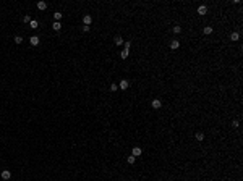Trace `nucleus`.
I'll return each instance as SVG.
<instances>
[{
    "label": "nucleus",
    "mask_w": 243,
    "mask_h": 181,
    "mask_svg": "<svg viewBox=\"0 0 243 181\" xmlns=\"http://www.w3.org/2000/svg\"><path fill=\"white\" fill-rule=\"evenodd\" d=\"M141 154H143V149H141V147H135V149L131 150V155H133V157H138V155H141Z\"/></svg>",
    "instance_id": "obj_1"
},
{
    "label": "nucleus",
    "mask_w": 243,
    "mask_h": 181,
    "mask_svg": "<svg viewBox=\"0 0 243 181\" xmlns=\"http://www.w3.org/2000/svg\"><path fill=\"white\" fill-rule=\"evenodd\" d=\"M92 18H91V15H84V18H83V23H84V26H89Z\"/></svg>",
    "instance_id": "obj_2"
},
{
    "label": "nucleus",
    "mask_w": 243,
    "mask_h": 181,
    "mask_svg": "<svg viewBox=\"0 0 243 181\" xmlns=\"http://www.w3.org/2000/svg\"><path fill=\"white\" fill-rule=\"evenodd\" d=\"M206 13H207V7H206V5H201V7L198 8V15L203 16V15H206Z\"/></svg>",
    "instance_id": "obj_3"
},
{
    "label": "nucleus",
    "mask_w": 243,
    "mask_h": 181,
    "mask_svg": "<svg viewBox=\"0 0 243 181\" xmlns=\"http://www.w3.org/2000/svg\"><path fill=\"white\" fill-rule=\"evenodd\" d=\"M151 105H152V109H161L162 104H161V100H159V99H154L152 102H151Z\"/></svg>",
    "instance_id": "obj_4"
},
{
    "label": "nucleus",
    "mask_w": 243,
    "mask_h": 181,
    "mask_svg": "<svg viewBox=\"0 0 243 181\" xmlns=\"http://www.w3.org/2000/svg\"><path fill=\"white\" fill-rule=\"evenodd\" d=\"M128 87H130V82L126 81V79L120 81V89H123V90H125V89H128Z\"/></svg>",
    "instance_id": "obj_5"
},
{
    "label": "nucleus",
    "mask_w": 243,
    "mask_h": 181,
    "mask_svg": "<svg viewBox=\"0 0 243 181\" xmlns=\"http://www.w3.org/2000/svg\"><path fill=\"white\" fill-rule=\"evenodd\" d=\"M0 176H2V178H3V180H10V176H11V173H10L8 170H3V172H2V175H0Z\"/></svg>",
    "instance_id": "obj_6"
},
{
    "label": "nucleus",
    "mask_w": 243,
    "mask_h": 181,
    "mask_svg": "<svg viewBox=\"0 0 243 181\" xmlns=\"http://www.w3.org/2000/svg\"><path fill=\"white\" fill-rule=\"evenodd\" d=\"M29 42H31V45H39V37H37V36H33L31 39H29Z\"/></svg>",
    "instance_id": "obj_7"
},
{
    "label": "nucleus",
    "mask_w": 243,
    "mask_h": 181,
    "mask_svg": "<svg viewBox=\"0 0 243 181\" xmlns=\"http://www.w3.org/2000/svg\"><path fill=\"white\" fill-rule=\"evenodd\" d=\"M37 8H39V10H45V8H47V3H45V2H42V0H41V2H37Z\"/></svg>",
    "instance_id": "obj_8"
},
{
    "label": "nucleus",
    "mask_w": 243,
    "mask_h": 181,
    "mask_svg": "<svg viewBox=\"0 0 243 181\" xmlns=\"http://www.w3.org/2000/svg\"><path fill=\"white\" fill-rule=\"evenodd\" d=\"M178 47H180V42H178V41H172L170 42V49L175 50V49H178Z\"/></svg>",
    "instance_id": "obj_9"
},
{
    "label": "nucleus",
    "mask_w": 243,
    "mask_h": 181,
    "mask_svg": "<svg viewBox=\"0 0 243 181\" xmlns=\"http://www.w3.org/2000/svg\"><path fill=\"white\" fill-rule=\"evenodd\" d=\"M128 52H130V49H123V50H122V54H120V57H122L123 60H125V58H128Z\"/></svg>",
    "instance_id": "obj_10"
},
{
    "label": "nucleus",
    "mask_w": 243,
    "mask_h": 181,
    "mask_svg": "<svg viewBox=\"0 0 243 181\" xmlns=\"http://www.w3.org/2000/svg\"><path fill=\"white\" fill-rule=\"evenodd\" d=\"M52 27H54L55 31H60V29H62V24H60V21H55L54 24H52Z\"/></svg>",
    "instance_id": "obj_11"
},
{
    "label": "nucleus",
    "mask_w": 243,
    "mask_h": 181,
    "mask_svg": "<svg viewBox=\"0 0 243 181\" xmlns=\"http://www.w3.org/2000/svg\"><path fill=\"white\" fill-rule=\"evenodd\" d=\"M114 42H115L117 45H122V44H123V39H122L120 36H115V39H114Z\"/></svg>",
    "instance_id": "obj_12"
},
{
    "label": "nucleus",
    "mask_w": 243,
    "mask_h": 181,
    "mask_svg": "<svg viewBox=\"0 0 243 181\" xmlns=\"http://www.w3.org/2000/svg\"><path fill=\"white\" fill-rule=\"evenodd\" d=\"M29 24H31V27H33V29H37V27H39V23H37L36 19H31V23H29Z\"/></svg>",
    "instance_id": "obj_13"
},
{
    "label": "nucleus",
    "mask_w": 243,
    "mask_h": 181,
    "mask_svg": "<svg viewBox=\"0 0 243 181\" xmlns=\"http://www.w3.org/2000/svg\"><path fill=\"white\" fill-rule=\"evenodd\" d=\"M230 39H232V41H238V39H240V34H238V32H232V34H230Z\"/></svg>",
    "instance_id": "obj_14"
},
{
    "label": "nucleus",
    "mask_w": 243,
    "mask_h": 181,
    "mask_svg": "<svg viewBox=\"0 0 243 181\" xmlns=\"http://www.w3.org/2000/svg\"><path fill=\"white\" fill-rule=\"evenodd\" d=\"M135 158L136 157H133V155H128V157H126V162L130 163V165H133V163H135Z\"/></svg>",
    "instance_id": "obj_15"
},
{
    "label": "nucleus",
    "mask_w": 243,
    "mask_h": 181,
    "mask_svg": "<svg viewBox=\"0 0 243 181\" xmlns=\"http://www.w3.org/2000/svg\"><path fill=\"white\" fill-rule=\"evenodd\" d=\"M54 18H55V21H60V19H62V13H60V11H55Z\"/></svg>",
    "instance_id": "obj_16"
},
{
    "label": "nucleus",
    "mask_w": 243,
    "mask_h": 181,
    "mask_svg": "<svg viewBox=\"0 0 243 181\" xmlns=\"http://www.w3.org/2000/svg\"><path fill=\"white\" fill-rule=\"evenodd\" d=\"M195 137H196V141H203V139H204V134H203V133H196Z\"/></svg>",
    "instance_id": "obj_17"
},
{
    "label": "nucleus",
    "mask_w": 243,
    "mask_h": 181,
    "mask_svg": "<svg viewBox=\"0 0 243 181\" xmlns=\"http://www.w3.org/2000/svg\"><path fill=\"white\" fill-rule=\"evenodd\" d=\"M203 32H204V34H211V32H212V27H211V26H206L204 29H203Z\"/></svg>",
    "instance_id": "obj_18"
},
{
    "label": "nucleus",
    "mask_w": 243,
    "mask_h": 181,
    "mask_svg": "<svg viewBox=\"0 0 243 181\" xmlns=\"http://www.w3.org/2000/svg\"><path fill=\"white\" fill-rule=\"evenodd\" d=\"M173 32H175V34H180V32H181V27L180 26H173Z\"/></svg>",
    "instance_id": "obj_19"
},
{
    "label": "nucleus",
    "mask_w": 243,
    "mask_h": 181,
    "mask_svg": "<svg viewBox=\"0 0 243 181\" xmlns=\"http://www.w3.org/2000/svg\"><path fill=\"white\" fill-rule=\"evenodd\" d=\"M15 42H16V44H21V42H23V37H21V36H16V37H15Z\"/></svg>",
    "instance_id": "obj_20"
},
{
    "label": "nucleus",
    "mask_w": 243,
    "mask_h": 181,
    "mask_svg": "<svg viewBox=\"0 0 243 181\" xmlns=\"http://www.w3.org/2000/svg\"><path fill=\"white\" fill-rule=\"evenodd\" d=\"M23 21H24V23H31V18H29V16H28V15H26V16L23 18Z\"/></svg>",
    "instance_id": "obj_21"
},
{
    "label": "nucleus",
    "mask_w": 243,
    "mask_h": 181,
    "mask_svg": "<svg viewBox=\"0 0 243 181\" xmlns=\"http://www.w3.org/2000/svg\"><path fill=\"white\" fill-rule=\"evenodd\" d=\"M117 89H118V87H117V84H112V86H110V90H114V92H115Z\"/></svg>",
    "instance_id": "obj_22"
}]
</instances>
